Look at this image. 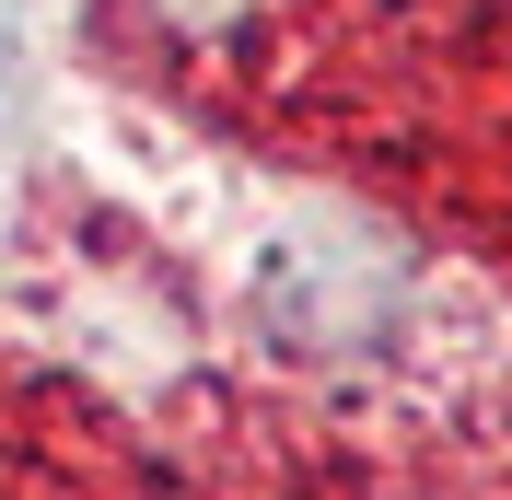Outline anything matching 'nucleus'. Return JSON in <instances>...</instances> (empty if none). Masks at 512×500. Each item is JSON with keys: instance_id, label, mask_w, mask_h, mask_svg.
<instances>
[{"instance_id": "obj_2", "label": "nucleus", "mask_w": 512, "mask_h": 500, "mask_svg": "<svg viewBox=\"0 0 512 500\" xmlns=\"http://www.w3.org/2000/svg\"><path fill=\"white\" fill-rule=\"evenodd\" d=\"M245 0H152V24H175V35H222Z\"/></svg>"}, {"instance_id": "obj_1", "label": "nucleus", "mask_w": 512, "mask_h": 500, "mask_svg": "<svg viewBox=\"0 0 512 500\" xmlns=\"http://www.w3.org/2000/svg\"><path fill=\"white\" fill-rule=\"evenodd\" d=\"M396 291H408L396 245H373L350 221H315V233L268 245V268H256V314L280 349H373Z\"/></svg>"}]
</instances>
